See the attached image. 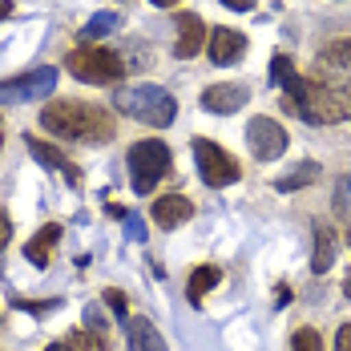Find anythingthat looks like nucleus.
<instances>
[{"label":"nucleus","mask_w":351,"mask_h":351,"mask_svg":"<svg viewBox=\"0 0 351 351\" xmlns=\"http://www.w3.org/2000/svg\"><path fill=\"white\" fill-rule=\"evenodd\" d=\"M61 239V222H49L45 230H36L29 246H25V258L33 263V267H49V254H53V246Z\"/></svg>","instance_id":"obj_16"},{"label":"nucleus","mask_w":351,"mask_h":351,"mask_svg":"<svg viewBox=\"0 0 351 351\" xmlns=\"http://www.w3.org/2000/svg\"><path fill=\"white\" fill-rule=\"evenodd\" d=\"M125 234H130L134 243H145V222H141L138 214H125Z\"/></svg>","instance_id":"obj_24"},{"label":"nucleus","mask_w":351,"mask_h":351,"mask_svg":"<svg viewBox=\"0 0 351 351\" xmlns=\"http://www.w3.org/2000/svg\"><path fill=\"white\" fill-rule=\"evenodd\" d=\"M335 351H351V323L339 327V335H335Z\"/></svg>","instance_id":"obj_26"},{"label":"nucleus","mask_w":351,"mask_h":351,"mask_svg":"<svg viewBox=\"0 0 351 351\" xmlns=\"http://www.w3.org/2000/svg\"><path fill=\"white\" fill-rule=\"evenodd\" d=\"M149 4H158V8H174L178 0H149Z\"/></svg>","instance_id":"obj_30"},{"label":"nucleus","mask_w":351,"mask_h":351,"mask_svg":"<svg viewBox=\"0 0 351 351\" xmlns=\"http://www.w3.org/2000/svg\"><path fill=\"white\" fill-rule=\"evenodd\" d=\"M149 214H154V222H158L162 230H174V226H182V222H190L194 206H190V198H182V194H162Z\"/></svg>","instance_id":"obj_12"},{"label":"nucleus","mask_w":351,"mask_h":351,"mask_svg":"<svg viewBox=\"0 0 351 351\" xmlns=\"http://www.w3.org/2000/svg\"><path fill=\"white\" fill-rule=\"evenodd\" d=\"M319 178V166L315 162H303L299 170H291V174H282L279 182H275V190H282V194H291V190H303L307 182H315Z\"/></svg>","instance_id":"obj_19"},{"label":"nucleus","mask_w":351,"mask_h":351,"mask_svg":"<svg viewBox=\"0 0 351 351\" xmlns=\"http://www.w3.org/2000/svg\"><path fill=\"white\" fill-rule=\"evenodd\" d=\"M113 25H117V16H113V12H97V16H89V25L81 29V40H85V45H89V40H101Z\"/></svg>","instance_id":"obj_20"},{"label":"nucleus","mask_w":351,"mask_h":351,"mask_svg":"<svg viewBox=\"0 0 351 351\" xmlns=\"http://www.w3.org/2000/svg\"><path fill=\"white\" fill-rule=\"evenodd\" d=\"M311 77H319L323 85H331V89H339L343 97H351V40H331V45L319 53Z\"/></svg>","instance_id":"obj_6"},{"label":"nucleus","mask_w":351,"mask_h":351,"mask_svg":"<svg viewBox=\"0 0 351 351\" xmlns=\"http://www.w3.org/2000/svg\"><path fill=\"white\" fill-rule=\"evenodd\" d=\"M40 125L53 138L81 141V145H101V141H113V134H117L109 109L89 106V101H49L40 109Z\"/></svg>","instance_id":"obj_1"},{"label":"nucleus","mask_w":351,"mask_h":351,"mask_svg":"<svg viewBox=\"0 0 351 351\" xmlns=\"http://www.w3.org/2000/svg\"><path fill=\"white\" fill-rule=\"evenodd\" d=\"M8 12H12V4H8V0H0V16H8Z\"/></svg>","instance_id":"obj_31"},{"label":"nucleus","mask_w":351,"mask_h":351,"mask_svg":"<svg viewBox=\"0 0 351 351\" xmlns=\"http://www.w3.org/2000/svg\"><path fill=\"white\" fill-rule=\"evenodd\" d=\"M218 282H222V271H218V267H198V271L190 275V287H186V291H190V303H202V295H206L210 287H218Z\"/></svg>","instance_id":"obj_18"},{"label":"nucleus","mask_w":351,"mask_h":351,"mask_svg":"<svg viewBox=\"0 0 351 351\" xmlns=\"http://www.w3.org/2000/svg\"><path fill=\"white\" fill-rule=\"evenodd\" d=\"M226 8H234V12H250L254 8V0H222Z\"/></svg>","instance_id":"obj_28"},{"label":"nucleus","mask_w":351,"mask_h":351,"mask_svg":"<svg viewBox=\"0 0 351 351\" xmlns=\"http://www.w3.org/2000/svg\"><path fill=\"white\" fill-rule=\"evenodd\" d=\"M291 351H323V335L315 327H299L295 339H291Z\"/></svg>","instance_id":"obj_22"},{"label":"nucleus","mask_w":351,"mask_h":351,"mask_svg":"<svg viewBox=\"0 0 351 351\" xmlns=\"http://www.w3.org/2000/svg\"><path fill=\"white\" fill-rule=\"evenodd\" d=\"M106 303H109V311L125 315V295H121V291H106Z\"/></svg>","instance_id":"obj_25"},{"label":"nucleus","mask_w":351,"mask_h":351,"mask_svg":"<svg viewBox=\"0 0 351 351\" xmlns=\"http://www.w3.org/2000/svg\"><path fill=\"white\" fill-rule=\"evenodd\" d=\"M0 145H4V134H0Z\"/></svg>","instance_id":"obj_34"},{"label":"nucleus","mask_w":351,"mask_h":351,"mask_svg":"<svg viewBox=\"0 0 351 351\" xmlns=\"http://www.w3.org/2000/svg\"><path fill=\"white\" fill-rule=\"evenodd\" d=\"M206 49H210L214 65H234L246 49V36L239 33V29H214L210 40H206Z\"/></svg>","instance_id":"obj_10"},{"label":"nucleus","mask_w":351,"mask_h":351,"mask_svg":"<svg viewBox=\"0 0 351 351\" xmlns=\"http://www.w3.org/2000/svg\"><path fill=\"white\" fill-rule=\"evenodd\" d=\"M65 69L77 81H89V85H113V81H121L125 61L109 49H73L65 57Z\"/></svg>","instance_id":"obj_5"},{"label":"nucleus","mask_w":351,"mask_h":351,"mask_svg":"<svg viewBox=\"0 0 351 351\" xmlns=\"http://www.w3.org/2000/svg\"><path fill=\"white\" fill-rule=\"evenodd\" d=\"M57 89V69L53 65H40V69H29L12 81H0V101L12 106V101H33V97H45Z\"/></svg>","instance_id":"obj_8"},{"label":"nucleus","mask_w":351,"mask_h":351,"mask_svg":"<svg viewBox=\"0 0 351 351\" xmlns=\"http://www.w3.org/2000/svg\"><path fill=\"white\" fill-rule=\"evenodd\" d=\"M246 145H250V154L258 162H271V158H279L287 149V130L279 121H271V117H254L246 125Z\"/></svg>","instance_id":"obj_9"},{"label":"nucleus","mask_w":351,"mask_h":351,"mask_svg":"<svg viewBox=\"0 0 351 351\" xmlns=\"http://www.w3.org/2000/svg\"><path fill=\"white\" fill-rule=\"evenodd\" d=\"M25 145H29V154H33V158L40 162V166H45V170H57V174H65L73 186L81 182V174H77L69 162H65V154H61L57 145H49V141H40V138H25Z\"/></svg>","instance_id":"obj_14"},{"label":"nucleus","mask_w":351,"mask_h":351,"mask_svg":"<svg viewBox=\"0 0 351 351\" xmlns=\"http://www.w3.org/2000/svg\"><path fill=\"white\" fill-rule=\"evenodd\" d=\"M291 77H299L295 65H291V57L287 53H275V61H271V85H287Z\"/></svg>","instance_id":"obj_23"},{"label":"nucleus","mask_w":351,"mask_h":351,"mask_svg":"<svg viewBox=\"0 0 351 351\" xmlns=\"http://www.w3.org/2000/svg\"><path fill=\"white\" fill-rule=\"evenodd\" d=\"M331 263H335V230H331L327 222H319V226H315V254H311V271L323 275V271H331Z\"/></svg>","instance_id":"obj_17"},{"label":"nucleus","mask_w":351,"mask_h":351,"mask_svg":"<svg viewBox=\"0 0 351 351\" xmlns=\"http://www.w3.org/2000/svg\"><path fill=\"white\" fill-rule=\"evenodd\" d=\"M65 343L73 351H106V339L101 335H93V331H69L65 335Z\"/></svg>","instance_id":"obj_21"},{"label":"nucleus","mask_w":351,"mask_h":351,"mask_svg":"<svg viewBox=\"0 0 351 351\" xmlns=\"http://www.w3.org/2000/svg\"><path fill=\"white\" fill-rule=\"evenodd\" d=\"M45 351H73V348H69V343H65V339H61V343H49V348H45Z\"/></svg>","instance_id":"obj_29"},{"label":"nucleus","mask_w":351,"mask_h":351,"mask_svg":"<svg viewBox=\"0 0 351 351\" xmlns=\"http://www.w3.org/2000/svg\"><path fill=\"white\" fill-rule=\"evenodd\" d=\"M166 174H170V145L166 141L145 138L130 145V178H134L138 194H149Z\"/></svg>","instance_id":"obj_4"},{"label":"nucleus","mask_w":351,"mask_h":351,"mask_svg":"<svg viewBox=\"0 0 351 351\" xmlns=\"http://www.w3.org/2000/svg\"><path fill=\"white\" fill-rule=\"evenodd\" d=\"M8 239H12V222H8V214L0 210V250L8 246Z\"/></svg>","instance_id":"obj_27"},{"label":"nucleus","mask_w":351,"mask_h":351,"mask_svg":"<svg viewBox=\"0 0 351 351\" xmlns=\"http://www.w3.org/2000/svg\"><path fill=\"white\" fill-rule=\"evenodd\" d=\"M282 109L311 121V125H339L351 117V97H343L339 89L323 85L319 77H291L282 85Z\"/></svg>","instance_id":"obj_2"},{"label":"nucleus","mask_w":351,"mask_h":351,"mask_svg":"<svg viewBox=\"0 0 351 351\" xmlns=\"http://www.w3.org/2000/svg\"><path fill=\"white\" fill-rule=\"evenodd\" d=\"M348 243H351V222H348Z\"/></svg>","instance_id":"obj_33"},{"label":"nucleus","mask_w":351,"mask_h":351,"mask_svg":"<svg viewBox=\"0 0 351 351\" xmlns=\"http://www.w3.org/2000/svg\"><path fill=\"white\" fill-rule=\"evenodd\" d=\"M343 295H348V299H351V275H348V282H343Z\"/></svg>","instance_id":"obj_32"},{"label":"nucleus","mask_w":351,"mask_h":351,"mask_svg":"<svg viewBox=\"0 0 351 351\" xmlns=\"http://www.w3.org/2000/svg\"><path fill=\"white\" fill-rule=\"evenodd\" d=\"M202 106L210 113H239L246 106V89L243 85H210L202 93Z\"/></svg>","instance_id":"obj_15"},{"label":"nucleus","mask_w":351,"mask_h":351,"mask_svg":"<svg viewBox=\"0 0 351 351\" xmlns=\"http://www.w3.org/2000/svg\"><path fill=\"white\" fill-rule=\"evenodd\" d=\"M125 348L130 351H166V339L158 335V327L145 315L125 319Z\"/></svg>","instance_id":"obj_13"},{"label":"nucleus","mask_w":351,"mask_h":351,"mask_svg":"<svg viewBox=\"0 0 351 351\" xmlns=\"http://www.w3.org/2000/svg\"><path fill=\"white\" fill-rule=\"evenodd\" d=\"M113 106L121 109L125 117H138L145 125H170L174 121V97L162 89V85H130V89H121L117 97H113Z\"/></svg>","instance_id":"obj_3"},{"label":"nucleus","mask_w":351,"mask_h":351,"mask_svg":"<svg viewBox=\"0 0 351 351\" xmlns=\"http://www.w3.org/2000/svg\"><path fill=\"white\" fill-rule=\"evenodd\" d=\"M206 45V25H202V16H194V12H182L178 16V45H174V57H194L198 49Z\"/></svg>","instance_id":"obj_11"},{"label":"nucleus","mask_w":351,"mask_h":351,"mask_svg":"<svg viewBox=\"0 0 351 351\" xmlns=\"http://www.w3.org/2000/svg\"><path fill=\"white\" fill-rule=\"evenodd\" d=\"M194 162H198V174H202L206 186H230V182H239V162L222 145H214L206 138L194 141Z\"/></svg>","instance_id":"obj_7"}]
</instances>
